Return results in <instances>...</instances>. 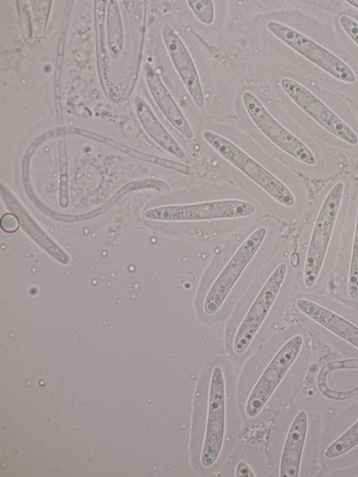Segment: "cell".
Masks as SVG:
<instances>
[{
  "instance_id": "cell-2",
  "label": "cell",
  "mask_w": 358,
  "mask_h": 477,
  "mask_svg": "<svg viewBox=\"0 0 358 477\" xmlns=\"http://www.w3.org/2000/svg\"><path fill=\"white\" fill-rule=\"evenodd\" d=\"M279 85L310 136L344 152L358 153V115L338 92L306 74L285 76Z\"/></svg>"
},
{
  "instance_id": "cell-1",
  "label": "cell",
  "mask_w": 358,
  "mask_h": 477,
  "mask_svg": "<svg viewBox=\"0 0 358 477\" xmlns=\"http://www.w3.org/2000/svg\"><path fill=\"white\" fill-rule=\"evenodd\" d=\"M266 28L292 52L305 74L343 95L358 99V66L333 27L301 15L295 24L269 20Z\"/></svg>"
},
{
  "instance_id": "cell-16",
  "label": "cell",
  "mask_w": 358,
  "mask_h": 477,
  "mask_svg": "<svg viewBox=\"0 0 358 477\" xmlns=\"http://www.w3.org/2000/svg\"><path fill=\"white\" fill-rule=\"evenodd\" d=\"M134 106L139 122L148 136L171 155L184 159L186 157L184 149L162 125L145 100L137 97Z\"/></svg>"
},
{
  "instance_id": "cell-20",
  "label": "cell",
  "mask_w": 358,
  "mask_h": 477,
  "mask_svg": "<svg viewBox=\"0 0 358 477\" xmlns=\"http://www.w3.org/2000/svg\"><path fill=\"white\" fill-rule=\"evenodd\" d=\"M257 474L248 461L241 460L236 463L234 470L235 476L255 477L258 476Z\"/></svg>"
},
{
  "instance_id": "cell-22",
  "label": "cell",
  "mask_w": 358,
  "mask_h": 477,
  "mask_svg": "<svg viewBox=\"0 0 358 477\" xmlns=\"http://www.w3.org/2000/svg\"><path fill=\"white\" fill-rule=\"evenodd\" d=\"M354 170H355V175H356L357 178H358V159L356 160V162L355 163Z\"/></svg>"
},
{
  "instance_id": "cell-18",
  "label": "cell",
  "mask_w": 358,
  "mask_h": 477,
  "mask_svg": "<svg viewBox=\"0 0 358 477\" xmlns=\"http://www.w3.org/2000/svg\"><path fill=\"white\" fill-rule=\"evenodd\" d=\"M358 445V420L324 451L328 459L338 457Z\"/></svg>"
},
{
  "instance_id": "cell-21",
  "label": "cell",
  "mask_w": 358,
  "mask_h": 477,
  "mask_svg": "<svg viewBox=\"0 0 358 477\" xmlns=\"http://www.w3.org/2000/svg\"><path fill=\"white\" fill-rule=\"evenodd\" d=\"M17 218L13 214L5 215L1 219V227L7 232H14L18 228Z\"/></svg>"
},
{
  "instance_id": "cell-3",
  "label": "cell",
  "mask_w": 358,
  "mask_h": 477,
  "mask_svg": "<svg viewBox=\"0 0 358 477\" xmlns=\"http://www.w3.org/2000/svg\"><path fill=\"white\" fill-rule=\"evenodd\" d=\"M352 186L348 176L336 178L316 194L303 232L299 255L302 286L312 290L338 256Z\"/></svg>"
},
{
  "instance_id": "cell-14",
  "label": "cell",
  "mask_w": 358,
  "mask_h": 477,
  "mask_svg": "<svg viewBox=\"0 0 358 477\" xmlns=\"http://www.w3.org/2000/svg\"><path fill=\"white\" fill-rule=\"evenodd\" d=\"M308 427L307 413L301 410L293 418L286 434L278 460V476H299Z\"/></svg>"
},
{
  "instance_id": "cell-10",
  "label": "cell",
  "mask_w": 358,
  "mask_h": 477,
  "mask_svg": "<svg viewBox=\"0 0 358 477\" xmlns=\"http://www.w3.org/2000/svg\"><path fill=\"white\" fill-rule=\"evenodd\" d=\"M254 204L238 199H224L198 203L169 204L147 210L149 220L168 223H197L247 218L256 213Z\"/></svg>"
},
{
  "instance_id": "cell-9",
  "label": "cell",
  "mask_w": 358,
  "mask_h": 477,
  "mask_svg": "<svg viewBox=\"0 0 358 477\" xmlns=\"http://www.w3.org/2000/svg\"><path fill=\"white\" fill-rule=\"evenodd\" d=\"M202 137L217 154L252 181L288 215H298L305 208L308 192L298 176L290 172L275 175L234 142L215 131L205 130Z\"/></svg>"
},
{
  "instance_id": "cell-8",
  "label": "cell",
  "mask_w": 358,
  "mask_h": 477,
  "mask_svg": "<svg viewBox=\"0 0 358 477\" xmlns=\"http://www.w3.org/2000/svg\"><path fill=\"white\" fill-rule=\"evenodd\" d=\"M241 99L251 122L289 166L311 177L324 173L327 159L317 141L301 127L282 123L252 92L245 91Z\"/></svg>"
},
{
  "instance_id": "cell-13",
  "label": "cell",
  "mask_w": 358,
  "mask_h": 477,
  "mask_svg": "<svg viewBox=\"0 0 358 477\" xmlns=\"http://www.w3.org/2000/svg\"><path fill=\"white\" fill-rule=\"evenodd\" d=\"M162 40L174 69L197 108L204 107L206 101L199 76L184 42L170 25L162 28Z\"/></svg>"
},
{
  "instance_id": "cell-15",
  "label": "cell",
  "mask_w": 358,
  "mask_h": 477,
  "mask_svg": "<svg viewBox=\"0 0 358 477\" xmlns=\"http://www.w3.org/2000/svg\"><path fill=\"white\" fill-rule=\"evenodd\" d=\"M145 78L152 98L166 120L185 138H193L189 122L161 78L149 65L145 67Z\"/></svg>"
},
{
  "instance_id": "cell-19",
  "label": "cell",
  "mask_w": 358,
  "mask_h": 477,
  "mask_svg": "<svg viewBox=\"0 0 358 477\" xmlns=\"http://www.w3.org/2000/svg\"><path fill=\"white\" fill-rule=\"evenodd\" d=\"M187 5L195 17L202 23L212 24L215 20V7L210 0H189Z\"/></svg>"
},
{
  "instance_id": "cell-11",
  "label": "cell",
  "mask_w": 358,
  "mask_h": 477,
  "mask_svg": "<svg viewBox=\"0 0 358 477\" xmlns=\"http://www.w3.org/2000/svg\"><path fill=\"white\" fill-rule=\"evenodd\" d=\"M296 312L358 349V326L332 308V301L310 293L294 299Z\"/></svg>"
},
{
  "instance_id": "cell-7",
  "label": "cell",
  "mask_w": 358,
  "mask_h": 477,
  "mask_svg": "<svg viewBox=\"0 0 358 477\" xmlns=\"http://www.w3.org/2000/svg\"><path fill=\"white\" fill-rule=\"evenodd\" d=\"M268 234L264 225L252 230L226 259L205 276L199 290V303L206 319L219 318L253 277L255 260Z\"/></svg>"
},
{
  "instance_id": "cell-12",
  "label": "cell",
  "mask_w": 358,
  "mask_h": 477,
  "mask_svg": "<svg viewBox=\"0 0 358 477\" xmlns=\"http://www.w3.org/2000/svg\"><path fill=\"white\" fill-rule=\"evenodd\" d=\"M340 287L343 297L358 301V194L352 200L338 253Z\"/></svg>"
},
{
  "instance_id": "cell-4",
  "label": "cell",
  "mask_w": 358,
  "mask_h": 477,
  "mask_svg": "<svg viewBox=\"0 0 358 477\" xmlns=\"http://www.w3.org/2000/svg\"><path fill=\"white\" fill-rule=\"evenodd\" d=\"M227 366L212 363L203 375L196 395L193 427V452L199 468L210 471L229 452L236 429L238 400Z\"/></svg>"
},
{
  "instance_id": "cell-17",
  "label": "cell",
  "mask_w": 358,
  "mask_h": 477,
  "mask_svg": "<svg viewBox=\"0 0 358 477\" xmlns=\"http://www.w3.org/2000/svg\"><path fill=\"white\" fill-rule=\"evenodd\" d=\"M333 28L358 66V11L343 10L338 12L334 17Z\"/></svg>"
},
{
  "instance_id": "cell-5",
  "label": "cell",
  "mask_w": 358,
  "mask_h": 477,
  "mask_svg": "<svg viewBox=\"0 0 358 477\" xmlns=\"http://www.w3.org/2000/svg\"><path fill=\"white\" fill-rule=\"evenodd\" d=\"M289 266L280 262L253 284L231 318L227 341L237 359L248 357L268 336L277 311L283 306Z\"/></svg>"
},
{
  "instance_id": "cell-6",
  "label": "cell",
  "mask_w": 358,
  "mask_h": 477,
  "mask_svg": "<svg viewBox=\"0 0 358 477\" xmlns=\"http://www.w3.org/2000/svg\"><path fill=\"white\" fill-rule=\"evenodd\" d=\"M303 337L294 334L277 347L268 343L248 361L237 383L238 408L249 422L268 418L277 390L298 358Z\"/></svg>"
}]
</instances>
